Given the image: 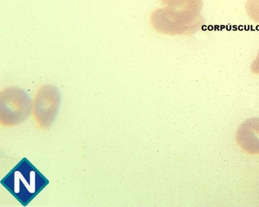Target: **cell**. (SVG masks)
Masks as SVG:
<instances>
[{
	"instance_id": "obj_1",
	"label": "cell",
	"mask_w": 259,
	"mask_h": 207,
	"mask_svg": "<svg viewBox=\"0 0 259 207\" xmlns=\"http://www.w3.org/2000/svg\"><path fill=\"white\" fill-rule=\"evenodd\" d=\"M162 8L152 11L150 23L157 33L170 36L190 35L205 25L203 0H160Z\"/></svg>"
},
{
	"instance_id": "obj_7",
	"label": "cell",
	"mask_w": 259,
	"mask_h": 207,
	"mask_svg": "<svg viewBox=\"0 0 259 207\" xmlns=\"http://www.w3.org/2000/svg\"><path fill=\"white\" fill-rule=\"evenodd\" d=\"M250 70L254 74L259 75V51L257 54L256 58L251 65Z\"/></svg>"
},
{
	"instance_id": "obj_3",
	"label": "cell",
	"mask_w": 259,
	"mask_h": 207,
	"mask_svg": "<svg viewBox=\"0 0 259 207\" xmlns=\"http://www.w3.org/2000/svg\"><path fill=\"white\" fill-rule=\"evenodd\" d=\"M33 103L22 88L13 86L1 92L0 111L1 124L13 127L25 121L31 114Z\"/></svg>"
},
{
	"instance_id": "obj_6",
	"label": "cell",
	"mask_w": 259,
	"mask_h": 207,
	"mask_svg": "<svg viewBox=\"0 0 259 207\" xmlns=\"http://www.w3.org/2000/svg\"><path fill=\"white\" fill-rule=\"evenodd\" d=\"M245 11L251 20L259 24V0H247Z\"/></svg>"
},
{
	"instance_id": "obj_5",
	"label": "cell",
	"mask_w": 259,
	"mask_h": 207,
	"mask_svg": "<svg viewBox=\"0 0 259 207\" xmlns=\"http://www.w3.org/2000/svg\"><path fill=\"white\" fill-rule=\"evenodd\" d=\"M236 141L244 151L259 155V118H249L240 125Z\"/></svg>"
},
{
	"instance_id": "obj_2",
	"label": "cell",
	"mask_w": 259,
	"mask_h": 207,
	"mask_svg": "<svg viewBox=\"0 0 259 207\" xmlns=\"http://www.w3.org/2000/svg\"><path fill=\"white\" fill-rule=\"evenodd\" d=\"M1 184L22 206H26L49 181L24 158L1 180Z\"/></svg>"
},
{
	"instance_id": "obj_4",
	"label": "cell",
	"mask_w": 259,
	"mask_h": 207,
	"mask_svg": "<svg viewBox=\"0 0 259 207\" xmlns=\"http://www.w3.org/2000/svg\"><path fill=\"white\" fill-rule=\"evenodd\" d=\"M61 102L59 89L52 84L39 88L33 103V116L37 127L46 129L54 123Z\"/></svg>"
}]
</instances>
